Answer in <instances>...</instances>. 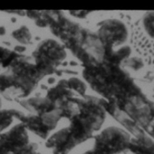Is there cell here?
Here are the masks:
<instances>
[{"mask_svg": "<svg viewBox=\"0 0 154 154\" xmlns=\"http://www.w3.org/2000/svg\"><path fill=\"white\" fill-rule=\"evenodd\" d=\"M130 135L116 126L105 129L96 138L94 152L97 154H118L129 148Z\"/></svg>", "mask_w": 154, "mask_h": 154, "instance_id": "6da1fadb", "label": "cell"}, {"mask_svg": "<svg viewBox=\"0 0 154 154\" xmlns=\"http://www.w3.org/2000/svg\"><path fill=\"white\" fill-rule=\"evenodd\" d=\"M128 32L125 24L118 20L105 21L99 31L98 38L103 43L106 51H111L115 46L121 45L127 40Z\"/></svg>", "mask_w": 154, "mask_h": 154, "instance_id": "7a4b0ae2", "label": "cell"}, {"mask_svg": "<svg viewBox=\"0 0 154 154\" xmlns=\"http://www.w3.org/2000/svg\"><path fill=\"white\" fill-rule=\"evenodd\" d=\"M27 143L26 133L24 126L17 125L9 133L1 135L0 154H12L19 151Z\"/></svg>", "mask_w": 154, "mask_h": 154, "instance_id": "3957f363", "label": "cell"}, {"mask_svg": "<svg viewBox=\"0 0 154 154\" xmlns=\"http://www.w3.org/2000/svg\"><path fill=\"white\" fill-rule=\"evenodd\" d=\"M133 154H154V141L146 135L131 140L128 148Z\"/></svg>", "mask_w": 154, "mask_h": 154, "instance_id": "277c9868", "label": "cell"}, {"mask_svg": "<svg viewBox=\"0 0 154 154\" xmlns=\"http://www.w3.org/2000/svg\"><path fill=\"white\" fill-rule=\"evenodd\" d=\"M145 32L151 38H154V11L147 12L143 18Z\"/></svg>", "mask_w": 154, "mask_h": 154, "instance_id": "5b68a950", "label": "cell"}, {"mask_svg": "<svg viewBox=\"0 0 154 154\" xmlns=\"http://www.w3.org/2000/svg\"><path fill=\"white\" fill-rule=\"evenodd\" d=\"M125 64L128 67H130L133 70H139L143 67V62L140 58L137 57H133V58H129L127 60H125Z\"/></svg>", "mask_w": 154, "mask_h": 154, "instance_id": "8992f818", "label": "cell"}, {"mask_svg": "<svg viewBox=\"0 0 154 154\" xmlns=\"http://www.w3.org/2000/svg\"><path fill=\"white\" fill-rule=\"evenodd\" d=\"M11 122H12V116L10 114L8 113L1 114L0 115V132L6 126H8V125Z\"/></svg>", "mask_w": 154, "mask_h": 154, "instance_id": "52a82bcc", "label": "cell"}, {"mask_svg": "<svg viewBox=\"0 0 154 154\" xmlns=\"http://www.w3.org/2000/svg\"><path fill=\"white\" fill-rule=\"evenodd\" d=\"M85 154H97L94 151H89V152H86Z\"/></svg>", "mask_w": 154, "mask_h": 154, "instance_id": "ba28073f", "label": "cell"}]
</instances>
